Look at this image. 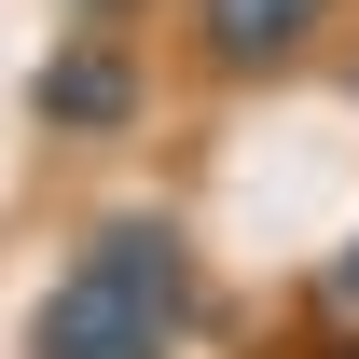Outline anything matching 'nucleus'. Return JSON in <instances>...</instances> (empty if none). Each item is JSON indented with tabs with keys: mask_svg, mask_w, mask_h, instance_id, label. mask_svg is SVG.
Instances as JSON below:
<instances>
[{
	"mask_svg": "<svg viewBox=\"0 0 359 359\" xmlns=\"http://www.w3.org/2000/svg\"><path fill=\"white\" fill-rule=\"evenodd\" d=\"M194 332V235L166 208H125L69 249V276L28 318V359H180Z\"/></svg>",
	"mask_w": 359,
	"mask_h": 359,
	"instance_id": "1",
	"label": "nucleus"
},
{
	"mask_svg": "<svg viewBox=\"0 0 359 359\" xmlns=\"http://www.w3.org/2000/svg\"><path fill=\"white\" fill-rule=\"evenodd\" d=\"M138 97H152L138 42L83 14V28H69V42L28 69V125H42V138H125V125H138Z\"/></svg>",
	"mask_w": 359,
	"mask_h": 359,
	"instance_id": "2",
	"label": "nucleus"
},
{
	"mask_svg": "<svg viewBox=\"0 0 359 359\" xmlns=\"http://www.w3.org/2000/svg\"><path fill=\"white\" fill-rule=\"evenodd\" d=\"M69 14H97V28H125V14H152V0H69Z\"/></svg>",
	"mask_w": 359,
	"mask_h": 359,
	"instance_id": "5",
	"label": "nucleus"
},
{
	"mask_svg": "<svg viewBox=\"0 0 359 359\" xmlns=\"http://www.w3.org/2000/svg\"><path fill=\"white\" fill-rule=\"evenodd\" d=\"M332 14H346V0H194V69H208V83H263V69H304Z\"/></svg>",
	"mask_w": 359,
	"mask_h": 359,
	"instance_id": "3",
	"label": "nucleus"
},
{
	"mask_svg": "<svg viewBox=\"0 0 359 359\" xmlns=\"http://www.w3.org/2000/svg\"><path fill=\"white\" fill-rule=\"evenodd\" d=\"M318 304H332V318H359V235L332 249V276H318Z\"/></svg>",
	"mask_w": 359,
	"mask_h": 359,
	"instance_id": "4",
	"label": "nucleus"
},
{
	"mask_svg": "<svg viewBox=\"0 0 359 359\" xmlns=\"http://www.w3.org/2000/svg\"><path fill=\"white\" fill-rule=\"evenodd\" d=\"M318 359H359V318H346V332H332V346H318Z\"/></svg>",
	"mask_w": 359,
	"mask_h": 359,
	"instance_id": "6",
	"label": "nucleus"
}]
</instances>
